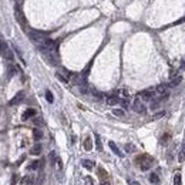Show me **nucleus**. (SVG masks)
Segmentation results:
<instances>
[{
	"label": "nucleus",
	"mask_w": 185,
	"mask_h": 185,
	"mask_svg": "<svg viewBox=\"0 0 185 185\" xmlns=\"http://www.w3.org/2000/svg\"><path fill=\"white\" fill-rule=\"evenodd\" d=\"M135 164L141 171H148V170H151L152 166H154L155 161H154V158H152L151 155L141 154V155H138V157L135 158Z\"/></svg>",
	"instance_id": "1"
},
{
	"label": "nucleus",
	"mask_w": 185,
	"mask_h": 185,
	"mask_svg": "<svg viewBox=\"0 0 185 185\" xmlns=\"http://www.w3.org/2000/svg\"><path fill=\"white\" fill-rule=\"evenodd\" d=\"M26 33L29 34V37H30V40L33 41L34 44H36L37 47L41 46V44L44 43V41L47 40V37L44 36L43 33H40V31H36V30H27Z\"/></svg>",
	"instance_id": "2"
},
{
	"label": "nucleus",
	"mask_w": 185,
	"mask_h": 185,
	"mask_svg": "<svg viewBox=\"0 0 185 185\" xmlns=\"http://www.w3.org/2000/svg\"><path fill=\"white\" fill-rule=\"evenodd\" d=\"M138 97L141 100H145V101H152L154 98H157V92H155V88H148L140 92Z\"/></svg>",
	"instance_id": "3"
},
{
	"label": "nucleus",
	"mask_w": 185,
	"mask_h": 185,
	"mask_svg": "<svg viewBox=\"0 0 185 185\" xmlns=\"http://www.w3.org/2000/svg\"><path fill=\"white\" fill-rule=\"evenodd\" d=\"M14 14H16V20H17L20 24H22V27L24 29V31H27V23H26V18H24V14H23V12H22V9L20 7H16V10H14Z\"/></svg>",
	"instance_id": "4"
},
{
	"label": "nucleus",
	"mask_w": 185,
	"mask_h": 185,
	"mask_svg": "<svg viewBox=\"0 0 185 185\" xmlns=\"http://www.w3.org/2000/svg\"><path fill=\"white\" fill-rule=\"evenodd\" d=\"M133 110L135 111V113H138V114H144L145 111H147V108H145L144 103H142V100L140 98V97H137V98L134 100V103H133Z\"/></svg>",
	"instance_id": "5"
},
{
	"label": "nucleus",
	"mask_w": 185,
	"mask_h": 185,
	"mask_svg": "<svg viewBox=\"0 0 185 185\" xmlns=\"http://www.w3.org/2000/svg\"><path fill=\"white\" fill-rule=\"evenodd\" d=\"M50 158H51L53 166L56 168V171H61V168H63L61 158H60V157H57V154H56L54 151H53V152H50Z\"/></svg>",
	"instance_id": "6"
},
{
	"label": "nucleus",
	"mask_w": 185,
	"mask_h": 185,
	"mask_svg": "<svg viewBox=\"0 0 185 185\" xmlns=\"http://www.w3.org/2000/svg\"><path fill=\"white\" fill-rule=\"evenodd\" d=\"M23 100H24V91H18L17 94H16V96L13 97L12 100H10L9 104H10V105H18L20 103L23 101Z\"/></svg>",
	"instance_id": "7"
},
{
	"label": "nucleus",
	"mask_w": 185,
	"mask_h": 185,
	"mask_svg": "<svg viewBox=\"0 0 185 185\" xmlns=\"http://www.w3.org/2000/svg\"><path fill=\"white\" fill-rule=\"evenodd\" d=\"M20 185H36V178L33 175H26L22 178Z\"/></svg>",
	"instance_id": "8"
},
{
	"label": "nucleus",
	"mask_w": 185,
	"mask_h": 185,
	"mask_svg": "<svg viewBox=\"0 0 185 185\" xmlns=\"http://www.w3.org/2000/svg\"><path fill=\"white\" fill-rule=\"evenodd\" d=\"M120 101H121V98H118L117 96H108L107 98H105V103H107V105H117V104H120Z\"/></svg>",
	"instance_id": "9"
},
{
	"label": "nucleus",
	"mask_w": 185,
	"mask_h": 185,
	"mask_svg": "<svg viewBox=\"0 0 185 185\" xmlns=\"http://www.w3.org/2000/svg\"><path fill=\"white\" fill-rule=\"evenodd\" d=\"M36 115V110L34 108H27V110L23 113V115H22V120L23 121H27L29 118H31V117H34Z\"/></svg>",
	"instance_id": "10"
},
{
	"label": "nucleus",
	"mask_w": 185,
	"mask_h": 185,
	"mask_svg": "<svg viewBox=\"0 0 185 185\" xmlns=\"http://www.w3.org/2000/svg\"><path fill=\"white\" fill-rule=\"evenodd\" d=\"M97 175H98L100 181H108V172L104 170V168H101V166H98V170H97Z\"/></svg>",
	"instance_id": "11"
},
{
	"label": "nucleus",
	"mask_w": 185,
	"mask_h": 185,
	"mask_svg": "<svg viewBox=\"0 0 185 185\" xmlns=\"http://www.w3.org/2000/svg\"><path fill=\"white\" fill-rule=\"evenodd\" d=\"M30 154L31 155H40L41 154V144H39V142L34 144L33 147L30 148Z\"/></svg>",
	"instance_id": "12"
},
{
	"label": "nucleus",
	"mask_w": 185,
	"mask_h": 185,
	"mask_svg": "<svg viewBox=\"0 0 185 185\" xmlns=\"http://www.w3.org/2000/svg\"><path fill=\"white\" fill-rule=\"evenodd\" d=\"M178 161H179V162H184V161H185V141H182L181 148H179V152H178Z\"/></svg>",
	"instance_id": "13"
},
{
	"label": "nucleus",
	"mask_w": 185,
	"mask_h": 185,
	"mask_svg": "<svg viewBox=\"0 0 185 185\" xmlns=\"http://www.w3.org/2000/svg\"><path fill=\"white\" fill-rule=\"evenodd\" d=\"M108 145H110V148L113 150V152H114L115 155H118V157H123V154H121V151H120V148L115 145V142L110 141V142H108Z\"/></svg>",
	"instance_id": "14"
},
{
	"label": "nucleus",
	"mask_w": 185,
	"mask_h": 185,
	"mask_svg": "<svg viewBox=\"0 0 185 185\" xmlns=\"http://www.w3.org/2000/svg\"><path fill=\"white\" fill-rule=\"evenodd\" d=\"M83 147H84V150H86V151H91V150H92V141H91V138H90V137H87V138L84 140Z\"/></svg>",
	"instance_id": "15"
},
{
	"label": "nucleus",
	"mask_w": 185,
	"mask_h": 185,
	"mask_svg": "<svg viewBox=\"0 0 185 185\" xmlns=\"http://www.w3.org/2000/svg\"><path fill=\"white\" fill-rule=\"evenodd\" d=\"M81 165H83L86 170H92V168H94V162L90 160H83L81 161Z\"/></svg>",
	"instance_id": "16"
},
{
	"label": "nucleus",
	"mask_w": 185,
	"mask_h": 185,
	"mask_svg": "<svg viewBox=\"0 0 185 185\" xmlns=\"http://www.w3.org/2000/svg\"><path fill=\"white\" fill-rule=\"evenodd\" d=\"M150 182H151V184H154V185H160V177L157 175V174L155 172H152L151 175H150Z\"/></svg>",
	"instance_id": "17"
},
{
	"label": "nucleus",
	"mask_w": 185,
	"mask_h": 185,
	"mask_svg": "<svg viewBox=\"0 0 185 185\" xmlns=\"http://www.w3.org/2000/svg\"><path fill=\"white\" fill-rule=\"evenodd\" d=\"M4 57H6V60H9L10 63H12L13 60H14V57H13V53L10 51V50L7 49V47H4Z\"/></svg>",
	"instance_id": "18"
},
{
	"label": "nucleus",
	"mask_w": 185,
	"mask_h": 185,
	"mask_svg": "<svg viewBox=\"0 0 185 185\" xmlns=\"http://www.w3.org/2000/svg\"><path fill=\"white\" fill-rule=\"evenodd\" d=\"M174 185H182V177L179 172L174 174Z\"/></svg>",
	"instance_id": "19"
},
{
	"label": "nucleus",
	"mask_w": 185,
	"mask_h": 185,
	"mask_svg": "<svg viewBox=\"0 0 185 185\" xmlns=\"http://www.w3.org/2000/svg\"><path fill=\"white\" fill-rule=\"evenodd\" d=\"M170 140H171V134L170 133H165L162 135V138H161V144L162 145H166L168 142H170Z\"/></svg>",
	"instance_id": "20"
},
{
	"label": "nucleus",
	"mask_w": 185,
	"mask_h": 185,
	"mask_svg": "<svg viewBox=\"0 0 185 185\" xmlns=\"http://www.w3.org/2000/svg\"><path fill=\"white\" fill-rule=\"evenodd\" d=\"M33 137H34V140H36V141H39V140L43 137V133H41V130H39V128L34 130V131H33Z\"/></svg>",
	"instance_id": "21"
},
{
	"label": "nucleus",
	"mask_w": 185,
	"mask_h": 185,
	"mask_svg": "<svg viewBox=\"0 0 185 185\" xmlns=\"http://www.w3.org/2000/svg\"><path fill=\"white\" fill-rule=\"evenodd\" d=\"M181 80H182L181 76H178V77H174L172 80H171V83H170V87H175V86H178V84L181 83Z\"/></svg>",
	"instance_id": "22"
},
{
	"label": "nucleus",
	"mask_w": 185,
	"mask_h": 185,
	"mask_svg": "<svg viewBox=\"0 0 185 185\" xmlns=\"http://www.w3.org/2000/svg\"><path fill=\"white\" fill-rule=\"evenodd\" d=\"M113 114H114L115 117H124L125 113H124L123 110H120V108H114V110H113Z\"/></svg>",
	"instance_id": "23"
},
{
	"label": "nucleus",
	"mask_w": 185,
	"mask_h": 185,
	"mask_svg": "<svg viewBox=\"0 0 185 185\" xmlns=\"http://www.w3.org/2000/svg\"><path fill=\"white\" fill-rule=\"evenodd\" d=\"M41 161H33V162L30 164V165H29V168H30V170H37V168H39V166L41 165Z\"/></svg>",
	"instance_id": "24"
},
{
	"label": "nucleus",
	"mask_w": 185,
	"mask_h": 185,
	"mask_svg": "<svg viewBox=\"0 0 185 185\" xmlns=\"http://www.w3.org/2000/svg\"><path fill=\"white\" fill-rule=\"evenodd\" d=\"M96 145H97V150H98V151H101V150H103V145H101V140H100L98 134H96Z\"/></svg>",
	"instance_id": "25"
},
{
	"label": "nucleus",
	"mask_w": 185,
	"mask_h": 185,
	"mask_svg": "<svg viewBox=\"0 0 185 185\" xmlns=\"http://www.w3.org/2000/svg\"><path fill=\"white\" fill-rule=\"evenodd\" d=\"M46 100H47L49 103H53V101H54V97H53L51 91H49V90L46 91Z\"/></svg>",
	"instance_id": "26"
},
{
	"label": "nucleus",
	"mask_w": 185,
	"mask_h": 185,
	"mask_svg": "<svg viewBox=\"0 0 185 185\" xmlns=\"http://www.w3.org/2000/svg\"><path fill=\"white\" fill-rule=\"evenodd\" d=\"M56 76H57V78H59L60 81H63V83H68V81H70L68 78H66L64 76H63V74H60V73H56Z\"/></svg>",
	"instance_id": "27"
},
{
	"label": "nucleus",
	"mask_w": 185,
	"mask_h": 185,
	"mask_svg": "<svg viewBox=\"0 0 185 185\" xmlns=\"http://www.w3.org/2000/svg\"><path fill=\"white\" fill-rule=\"evenodd\" d=\"M134 150H135V147H134V145H131V144H127L125 145V151L127 152H133Z\"/></svg>",
	"instance_id": "28"
},
{
	"label": "nucleus",
	"mask_w": 185,
	"mask_h": 185,
	"mask_svg": "<svg viewBox=\"0 0 185 185\" xmlns=\"http://www.w3.org/2000/svg\"><path fill=\"white\" fill-rule=\"evenodd\" d=\"M84 181H86V185H96L91 177H86V179H84Z\"/></svg>",
	"instance_id": "29"
},
{
	"label": "nucleus",
	"mask_w": 185,
	"mask_h": 185,
	"mask_svg": "<svg viewBox=\"0 0 185 185\" xmlns=\"http://www.w3.org/2000/svg\"><path fill=\"white\" fill-rule=\"evenodd\" d=\"M14 73H16V67L14 66H9V77H12Z\"/></svg>",
	"instance_id": "30"
},
{
	"label": "nucleus",
	"mask_w": 185,
	"mask_h": 185,
	"mask_svg": "<svg viewBox=\"0 0 185 185\" xmlns=\"http://www.w3.org/2000/svg\"><path fill=\"white\" fill-rule=\"evenodd\" d=\"M162 115H164V113H162V111H161V113H158V114H155L154 117H152V120H158V118H161V117H162Z\"/></svg>",
	"instance_id": "31"
},
{
	"label": "nucleus",
	"mask_w": 185,
	"mask_h": 185,
	"mask_svg": "<svg viewBox=\"0 0 185 185\" xmlns=\"http://www.w3.org/2000/svg\"><path fill=\"white\" fill-rule=\"evenodd\" d=\"M128 185H141V184L137 181H128Z\"/></svg>",
	"instance_id": "32"
},
{
	"label": "nucleus",
	"mask_w": 185,
	"mask_h": 185,
	"mask_svg": "<svg viewBox=\"0 0 185 185\" xmlns=\"http://www.w3.org/2000/svg\"><path fill=\"white\" fill-rule=\"evenodd\" d=\"M100 185H111V184H110V181H101Z\"/></svg>",
	"instance_id": "33"
},
{
	"label": "nucleus",
	"mask_w": 185,
	"mask_h": 185,
	"mask_svg": "<svg viewBox=\"0 0 185 185\" xmlns=\"http://www.w3.org/2000/svg\"><path fill=\"white\" fill-rule=\"evenodd\" d=\"M34 124H41V120L40 118H34Z\"/></svg>",
	"instance_id": "34"
}]
</instances>
